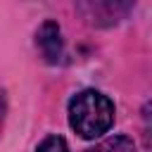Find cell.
I'll return each mask as SVG.
<instances>
[{"mask_svg":"<svg viewBox=\"0 0 152 152\" xmlns=\"http://www.w3.org/2000/svg\"><path fill=\"white\" fill-rule=\"evenodd\" d=\"M69 124L81 138H100L114 124V104L97 90H83L69 102Z\"/></svg>","mask_w":152,"mask_h":152,"instance_id":"cell-1","label":"cell"},{"mask_svg":"<svg viewBox=\"0 0 152 152\" xmlns=\"http://www.w3.org/2000/svg\"><path fill=\"white\" fill-rule=\"evenodd\" d=\"M36 45L43 52V57L50 64H57L62 57V38H59V26L55 21H45L38 33H36Z\"/></svg>","mask_w":152,"mask_h":152,"instance_id":"cell-2","label":"cell"},{"mask_svg":"<svg viewBox=\"0 0 152 152\" xmlns=\"http://www.w3.org/2000/svg\"><path fill=\"white\" fill-rule=\"evenodd\" d=\"M88 152H135V145L126 135H114V138H107L100 145L90 147Z\"/></svg>","mask_w":152,"mask_h":152,"instance_id":"cell-3","label":"cell"},{"mask_svg":"<svg viewBox=\"0 0 152 152\" xmlns=\"http://www.w3.org/2000/svg\"><path fill=\"white\" fill-rule=\"evenodd\" d=\"M36 152H69V147H66V140H64L62 135H48V138L38 145Z\"/></svg>","mask_w":152,"mask_h":152,"instance_id":"cell-4","label":"cell"}]
</instances>
